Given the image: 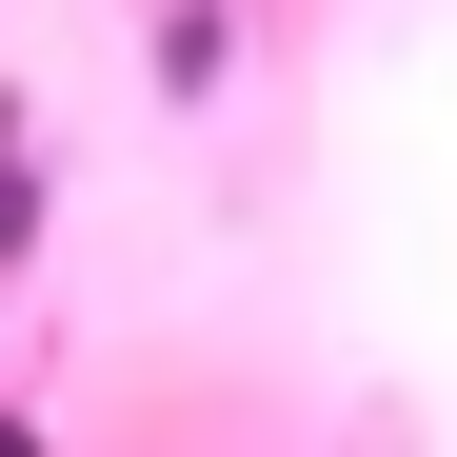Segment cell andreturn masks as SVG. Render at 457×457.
<instances>
[{"instance_id": "6da1fadb", "label": "cell", "mask_w": 457, "mask_h": 457, "mask_svg": "<svg viewBox=\"0 0 457 457\" xmlns=\"http://www.w3.org/2000/svg\"><path fill=\"white\" fill-rule=\"evenodd\" d=\"M0 259H40V160H21V120H0Z\"/></svg>"}]
</instances>
